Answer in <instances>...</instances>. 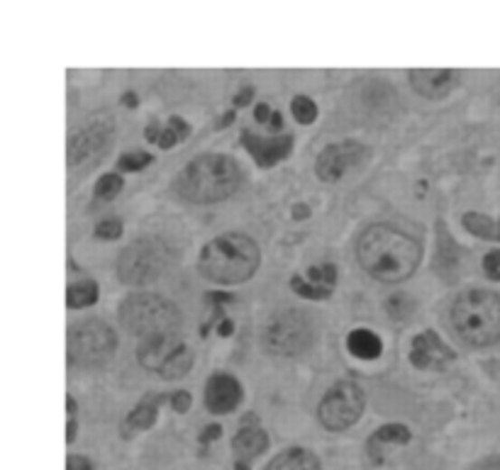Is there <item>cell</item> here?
<instances>
[{
  "label": "cell",
  "mask_w": 500,
  "mask_h": 470,
  "mask_svg": "<svg viewBox=\"0 0 500 470\" xmlns=\"http://www.w3.org/2000/svg\"><path fill=\"white\" fill-rule=\"evenodd\" d=\"M347 346L356 359L362 361L379 359L381 351H383V343H381V339L373 334L372 329H354V332L349 334Z\"/></svg>",
  "instance_id": "20"
},
{
  "label": "cell",
  "mask_w": 500,
  "mask_h": 470,
  "mask_svg": "<svg viewBox=\"0 0 500 470\" xmlns=\"http://www.w3.org/2000/svg\"><path fill=\"white\" fill-rule=\"evenodd\" d=\"M484 271L491 280H500V251H491V254H486Z\"/></svg>",
  "instance_id": "33"
},
{
  "label": "cell",
  "mask_w": 500,
  "mask_h": 470,
  "mask_svg": "<svg viewBox=\"0 0 500 470\" xmlns=\"http://www.w3.org/2000/svg\"><path fill=\"white\" fill-rule=\"evenodd\" d=\"M242 183V171L225 154H203L176 178L178 195L188 202L208 205L230 198Z\"/></svg>",
  "instance_id": "2"
},
{
  "label": "cell",
  "mask_w": 500,
  "mask_h": 470,
  "mask_svg": "<svg viewBox=\"0 0 500 470\" xmlns=\"http://www.w3.org/2000/svg\"><path fill=\"white\" fill-rule=\"evenodd\" d=\"M240 402H242V385L237 383L234 378L225 373L210 378L208 388H205V405H208L210 412L225 415V412H232Z\"/></svg>",
  "instance_id": "13"
},
{
  "label": "cell",
  "mask_w": 500,
  "mask_h": 470,
  "mask_svg": "<svg viewBox=\"0 0 500 470\" xmlns=\"http://www.w3.org/2000/svg\"><path fill=\"white\" fill-rule=\"evenodd\" d=\"M267 470H320V461L307 448H286L269 463Z\"/></svg>",
  "instance_id": "19"
},
{
  "label": "cell",
  "mask_w": 500,
  "mask_h": 470,
  "mask_svg": "<svg viewBox=\"0 0 500 470\" xmlns=\"http://www.w3.org/2000/svg\"><path fill=\"white\" fill-rule=\"evenodd\" d=\"M171 251L159 240H139L122 251L118 273L127 286H146L166 271Z\"/></svg>",
  "instance_id": "6"
},
{
  "label": "cell",
  "mask_w": 500,
  "mask_h": 470,
  "mask_svg": "<svg viewBox=\"0 0 500 470\" xmlns=\"http://www.w3.org/2000/svg\"><path fill=\"white\" fill-rule=\"evenodd\" d=\"M122 324L145 339H154V336H169L178 334L181 327V312L174 303L164 300L162 296H152V293H135L129 296L120 307Z\"/></svg>",
  "instance_id": "5"
},
{
  "label": "cell",
  "mask_w": 500,
  "mask_h": 470,
  "mask_svg": "<svg viewBox=\"0 0 500 470\" xmlns=\"http://www.w3.org/2000/svg\"><path fill=\"white\" fill-rule=\"evenodd\" d=\"M234 470H250V465H247L244 461H237L234 463Z\"/></svg>",
  "instance_id": "46"
},
{
  "label": "cell",
  "mask_w": 500,
  "mask_h": 470,
  "mask_svg": "<svg viewBox=\"0 0 500 470\" xmlns=\"http://www.w3.org/2000/svg\"><path fill=\"white\" fill-rule=\"evenodd\" d=\"M122 103L127 105V108H137V96H135V93H125V96H122Z\"/></svg>",
  "instance_id": "43"
},
{
  "label": "cell",
  "mask_w": 500,
  "mask_h": 470,
  "mask_svg": "<svg viewBox=\"0 0 500 470\" xmlns=\"http://www.w3.org/2000/svg\"><path fill=\"white\" fill-rule=\"evenodd\" d=\"M464 220V227H467L471 234H476L481 240H498V230L493 227V222L486 215H478V212H467L461 217Z\"/></svg>",
  "instance_id": "24"
},
{
  "label": "cell",
  "mask_w": 500,
  "mask_h": 470,
  "mask_svg": "<svg viewBox=\"0 0 500 470\" xmlns=\"http://www.w3.org/2000/svg\"><path fill=\"white\" fill-rule=\"evenodd\" d=\"M363 412V390L356 383H337L327 390L320 407H317V417L323 422L325 429L344 431L359 422Z\"/></svg>",
  "instance_id": "9"
},
{
  "label": "cell",
  "mask_w": 500,
  "mask_h": 470,
  "mask_svg": "<svg viewBox=\"0 0 500 470\" xmlns=\"http://www.w3.org/2000/svg\"><path fill=\"white\" fill-rule=\"evenodd\" d=\"M184 346V342L178 339V334L169 336H154V339H145L137 346V361L146 371H162L166 361Z\"/></svg>",
  "instance_id": "16"
},
{
  "label": "cell",
  "mask_w": 500,
  "mask_h": 470,
  "mask_svg": "<svg viewBox=\"0 0 500 470\" xmlns=\"http://www.w3.org/2000/svg\"><path fill=\"white\" fill-rule=\"evenodd\" d=\"M232 448L240 461H251V458H257V456H261L269 448L267 431L259 429V427H242L240 434L234 437Z\"/></svg>",
  "instance_id": "17"
},
{
  "label": "cell",
  "mask_w": 500,
  "mask_h": 470,
  "mask_svg": "<svg viewBox=\"0 0 500 470\" xmlns=\"http://www.w3.org/2000/svg\"><path fill=\"white\" fill-rule=\"evenodd\" d=\"M307 215H310V208H307V205H303V202L293 205V220H306Z\"/></svg>",
  "instance_id": "38"
},
{
  "label": "cell",
  "mask_w": 500,
  "mask_h": 470,
  "mask_svg": "<svg viewBox=\"0 0 500 470\" xmlns=\"http://www.w3.org/2000/svg\"><path fill=\"white\" fill-rule=\"evenodd\" d=\"M254 118H257L259 122L271 120V112H269V105H259L257 110H254Z\"/></svg>",
  "instance_id": "39"
},
{
  "label": "cell",
  "mask_w": 500,
  "mask_h": 470,
  "mask_svg": "<svg viewBox=\"0 0 500 470\" xmlns=\"http://www.w3.org/2000/svg\"><path fill=\"white\" fill-rule=\"evenodd\" d=\"M251 96H254V88H251V86H244L242 90H240V93L234 96V105H240V108H242V105L250 103Z\"/></svg>",
  "instance_id": "37"
},
{
  "label": "cell",
  "mask_w": 500,
  "mask_h": 470,
  "mask_svg": "<svg viewBox=\"0 0 500 470\" xmlns=\"http://www.w3.org/2000/svg\"><path fill=\"white\" fill-rule=\"evenodd\" d=\"M152 164V156L146 152H135V154H122L120 161H118V168L120 171H142Z\"/></svg>",
  "instance_id": "29"
},
{
  "label": "cell",
  "mask_w": 500,
  "mask_h": 470,
  "mask_svg": "<svg viewBox=\"0 0 500 470\" xmlns=\"http://www.w3.org/2000/svg\"><path fill=\"white\" fill-rule=\"evenodd\" d=\"M410 438V429L403 427V424H386V427H381V429L369 438V446H376V444H408Z\"/></svg>",
  "instance_id": "23"
},
{
  "label": "cell",
  "mask_w": 500,
  "mask_h": 470,
  "mask_svg": "<svg viewBox=\"0 0 500 470\" xmlns=\"http://www.w3.org/2000/svg\"><path fill=\"white\" fill-rule=\"evenodd\" d=\"M108 136H110V127L108 125H98V122H93L90 127L81 129L79 135H73L69 139V164L76 166L83 159H89V156L100 152L105 144H108Z\"/></svg>",
  "instance_id": "15"
},
{
  "label": "cell",
  "mask_w": 500,
  "mask_h": 470,
  "mask_svg": "<svg viewBox=\"0 0 500 470\" xmlns=\"http://www.w3.org/2000/svg\"><path fill=\"white\" fill-rule=\"evenodd\" d=\"M171 405H174V409H176L178 415H186L188 407H191V395H188L186 390H178L171 395Z\"/></svg>",
  "instance_id": "34"
},
{
  "label": "cell",
  "mask_w": 500,
  "mask_h": 470,
  "mask_svg": "<svg viewBox=\"0 0 500 470\" xmlns=\"http://www.w3.org/2000/svg\"><path fill=\"white\" fill-rule=\"evenodd\" d=\"M162 400V395H149V398L142 400V402L129 412L127 419H125V437H129L132 431H145L149 429V427H154Z\"/></svg>",
  "instance_id": "18"
},
{
  "label": "cell",
  "mask_w": 500,
  "mask_h": 470,
  "mask_svg": "<svg viewBox=\"0 0 500 470\" xmlns=\"http://www.w3.org/2000/svg\"><path fill=\"white\" fill-rule=\"evenodd\" d=\"M410 361L422 371H442L454 361V351L435 332H422L412 339Z\"/></svg>",
  "instance_id": "11"
},
{
  "label": "cell",
  "mask_w": 500,
  "mask_h": 470,
  "mask_svg": "<svg viewBox=\"0 0 500 470\" xmlns=\"http://www.w3.org/2000/svg\"><path fill=\"white\" fill-rule=\"evenodd\" d=\"M232 329H234L232 322H230V319H222V322H220V327H218V334L220 336H227V334H230V332H232Z\"/></svg>",
  "instance_id": "42"
},
{
  "label": "cell",
  "mask_w": 500,
  "mask_h": 470,
  "mask_svg": "<svg viewBox=\"0 0 500 470\" xmlns=\"http://www.w3.org/2000/svg\"><path fill=\"white\" fill-rule=\"evenodd\" d=\"M412 88L418 90L422 98H429V100H439V98L449 96L454 90V80H457V73L444 71V69H412L408 73Z\"/></svg>",
  "instance_id": "14"
},
{
  "label": "cell",
  "mask_w": 500,
  "mask_h": 470,
  "mask_svg": "<svg viewBox=\"0 0 500 470\" xmlns=\"http://www.w3.org/2000/svg\"><path fill=\"white\" fill-rule=\"evenodd\" d=\"M220 434H222V427H220V424H210V427H205V431L201 434V444L215 441V438H220Z\"/></svg>",
  "instance_id": "36"
},
{
  "label": "cell",
  "mask_w": 500,
  "mask_h": 470,
  "mask_svg": "<svg viewBox=\"0 0 500 470\" xmlns=\"http://www.w3.org/2000/svg\"><path fill=\"white\" fill-rule=\"evenodd\" d=\"M452 327L471 346L500 342V297L488 290H468L452 307Z\"/></svg>",
  "instance_id": "4"
},
{
  "label": "cell",
  "mask_w": 500,
  "mask_h": 470,
  "mask_svg": "<svg viewBox=\"0 0 500 470\" xmlns=\"http://www.w3.org/2000/svg\"><path fill=\"white\" fill-rule=\"evenodd\" d=\"M366 154L359 142H339L330 144L327 149H323V154L317 156V164H315V174L325 183H335L342 175L347 174L349 168L356 166L362 156Z\"/></svg>",
  "instance_id": "10"
},
{
  "label": "cell",
  "mask_w": 500,
  "mask_h": 470,
  "mask_svg": "<svg viewBox=\"0 0 500 470\" xmlns=\"http://www.w3.org/2000/svg\"><path fill=\"white\" fill-rule=\"evenodd\" d=\"M259 424V417L257 415H247L242 419V427H257Z\"/></svg>",
  "instance_id": "44"
},
{
  "label": "cell",
  "mask_w": 500,
  "mask_h": 470,
  "mask_svg": "<svg viewBox=\"0 0 500 470\" xmlns=\"http://www.w3.org/2000/svg\"><path fill=\"white\" fill-rule=\"evenodd\" d=\"M66 470H93V465L83 456H69L66 458Z\"/></svg>",
  "instance_id": "35"
},
{
  "label": "cell",
  "mask_w": 500,
  "mask_h": 470,
  "mask_svg": "<svg viewBox=\"0 0 500 470\" xmlns=\"http://www.w3.org/2000/svg\"><path fill=\"white\" fill-rule=\"evenodd\" d=\"M291 287L296 290V293H298V296L310 297V300H325V297L332 296V293H325V290H320V287H315V286H310V283H306V278H300V276H293Z\"/></svg>",
  "instance_id": "30"
},
{
  "label": "cell",
  "mask_w": 500,
  "mask_h": 470,
  "mask_svg": "<svg viewBox=\"0 0 500 470\" xmlns=\"http://www.w3.org/2000/svg\"><path fill=\"white\" fill-rule=\"evenodd\" d=\"M242 144L244 149L254 156L259 166L269 168L291 154L293 136H271V139H264V136L251 135V132H242Z\"/></svg>",
  "instance_id": "12"
},
{
  "label": "cell",
  "mask_w": 500,
  "mask_h": 470,
  "mask_svg": "<svg viewBox=\"0 0 500 470\" xmlns=\"http://www.w3.org/2000/svg\"><path fill=\"white\" fill-rule=\"evenodd\" d=\"M98 300V283L96 280H81L76 286L69 287L66 293V305L71 310H81V307H90Z\"/></svg>",
  "instance_id": "21"
},
{
  "label": "cell",
  "mask_w": 500,
  "mask_h": 470,
  "mask_svg": "<svg viewBox=\"0 0 500 470\" xmlns=\"http://www.w3.org/2000/svg\"><path fill=\"white\" fill-rule=\"evenodd\" d=\"M232 120H234V112H227L225 118H222V122H220V127H227Z\"/></svg>",
  "instance_id": "45"
},
{
  "label": "cell",
  "mask_w": 500,
  "mask_h": 470,
  "mask_svg": "<svg viewBox=\"0 0 500 470\" xmlns=\"http://www.w3.org/2000/svg\"><path fill=\"white\" fill-rule=\"evenodd\" d=\"M269 127H271V132H278V129L283 127L281 112H274V115H271V120H269Z\"/></svg>",
  "instance_id": "40"
},
{
  "label": "cell",
  "mask_w": 500,
  "mask_h": 470,
  "mask_svg": "<svg viewBox=\"0 0 500 470\" xmlns=\"http://www.w3.org/2000/svg\"><path fill=\"white\" fill-rule=\"evenodd\" d=\"M188 132H191V129H188L186 120H181V118H171L169 127L162 129V135H159V142L156 144H159L162 149H171L174 144L184 142V139L188 136Z\"/></svg>",
  "instance_id": "25"
},
{
  "label": "cell",
  "mask_w": 500,
  "mask_h": 470,
  "mask_svg": "<svg viewBox=\"0 0 500 470\" xmlns=\"http://www.w3.org/2000/svg\"><path fill=\"white\" fill-rule=\"evenodd\" d=\"M191 366H193V353H191L186 343H184V346L164 363L159 373H162L164 381H174V378H184V375L191 371Z\"/></svg>",
  "instance_id": "22"
},
{
  "label": "cell",
  "mask_w": 500,
  "mask_h": 470,
  "mask_svg": "<svg viewBox=\"0 0 500 470\" xmlns=\"http://www.w3.org/2000/svg\"><path fill=\"white\" fill-rule=\"evenodd\" d=\"M122 178L118 174H105L103 178H98L96 183V198L98 200H113L118 193L122 191Z\"/></svg>",
  "instance_id": "27"
},
{
  "label": "cell",
  "mask_w": 500,
  "mask_h": 470,
  "mask_svg": "<svg viewBox=\"0 0 500 470\" xmlns=\"http://www.w3.org/2000/svg\"><path fill=\"white\" fill-rule=\"evenodd\" d=\"M291 110H293V115H296V120H298L300 125H313L315 118H317V105H315L313 100H310V98H306V96L293 98Z\"/></svg>",
  "instance_id": "28"
},
{
  "label": "cell",
  "mask_w": 500,
  "mask_h": 470,
  "mask_svg": "<svg viewBox=\"0 0 500 470\" xmlns=\"http://www.w3.org/2000/svg\"><path fill=\"white\" fill-rule=\"evenodd\" d=\"M73 438H76V419H73V417H69V424H66V441H69V444H73Z\"/></svg>",
  "instance_id": "41"
},
{
  "label": "cell",
  "mask_w": 500,
  "mask_h": 470,
  "mask_svg": "<svg viewBox=\"0 0 500 470\" xmlns=\"http://www.w3.org/2000/svg\"><path fill=\"white\" fill-rule=\"evenodd\" d=\"M356 254L363 271L372 273L373 278L383 283H401L415 273L422 258V249L405 231L388 224H373L362 234Z\"/></svg>",
  "instance_id": "1"
},
{
  "label": "cell",
  "mask_w": 500,
  "mask_h": 470,
  "mask_svg": "<svg viewBox=\"0 0 500 470\" xmlns=\"http://www.w3.org/2000/svg\"><path fill=\"white\" fill-rule=\"evenodd\" d=\"M313 342V327L306 312L283 310L269 319L264 329V346L276 356H296Z\"/></svg>",
  "instance_id": "8"
},
{
  "label": "cell",
  "mask_w": 500,
  "mask_h": 470,
  "mask_svg": "<svg viewBox=\"0 0 500 470\" xmlns=\"http://www.w3.org/2000/svg\"><path fill=\"white\" fill-rule=\"evenodd\" d=\"M498 240H500V222H498Z\"/></svg>",
  "instance_id": "47"
},
{
  "label": "cell",
  "mask_w": 500,
  "mask_h": 470,
  "mask_svg": "<svg viewBox=\"0 0 500 470\" xmlns=\"http://www.w3.org/2000/svg\"><path fill=\"white\" fill-rule=\"evenodd\" d=\"M118 336L105 322L89 319L69 332V361L79 366H100L113 356Z\"/></svg>",
  "instance_id": "7"
},
{
  "label": "cell",
  "mask_w": 500,
  "mask_h": 470,
  "mask_svg": "<svg viewBox=\"0 0 500 470\" xmlns=\"http://www.w3.org/2000/svg\"><path fill=\"white\" fill-rule=\"evenodd\" d=\"M96 237L100 240L110 241V240H120L122 237V222L120 220H105L96 227Z\"/></svg>",
  "instance_id": "31"
},
{
  "label": "cell",
  "mask_w": 500,
  "mask_h": 470,
  "mask_svg": "<svg viewBox=\"0 0 500 470\" xmlns=\"http://www.w3.org/2000/svg\"><path fill=\"white\" fill-rule=\"evenodd\" d=\"M307 280H310V286L320 287L325 293H332L335 283H337V268L332 263H325L320 268H310L307 271Z\"/></svg>",
  "instance_id": "26"
},
{
  "label": "cell",
  "mask_w": 500,
  "mask_h": 470,
  "mask_svg": "<svg viewBox=\"0 0 500 470\" xmlns=\"http://www.w3.org/2000/svg\"><path fill=\"white\" fill-rule=\"evenodd\" d=\"M259 261H261V254H259L257 241L250 240L247 234L232 231V234H222L205 244L198 268L212 283L234 286V283L250 280L257 273Z\"/></svg>",
  "instance_id": "3"
},
{
  "label": "cell",
  "mask_w": 500,
  "mask_h": 470,
  "mask_svg": "<svg viewBox=\"0 0 500 470\" xmlns=\"http://www.w3.org/2000/svg\"><path fill=\"white\" fill-rule=\"evenodd\" d=\"M386 310L396 319H403L408 312H412V303L405 296H393L386 303Z\"/></svg>",
  "instance_id": "32"
}]
</instances>
